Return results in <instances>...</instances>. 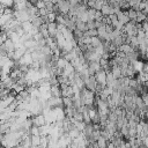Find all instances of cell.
Wrapping results in <instances>:
<instances>
[{"instance_id": "obj_1", "label": "cell", "mask_w": 148, "mask_h": 148, "mask_svg": "<svg viewBox=\"0 0 148 148\" xmlns=\"http://www.w3.org/2000/svg\"><path fill=\"white\" fill-rule=\"evenodd\" d=\"M57 6H58V9H59V13L62 15H67L68 12H70V8H71V4L68 3V0H59L57 3Z\"/></svg>"}, {"instance_id": "obj_2", "label": "cell", "mask_w": 148, "mask_h": 148, "mask_svg": "<svg viewBox=\"0 0 148 148\" xmlns=\"http://www.w3.org/2000/svg\"><path fill=\"white\" fill-rule=\"evenodd\" d=\"M106 71H104V70H101V71H98V72H96L95 73V79H96V81H97V83L98 84H102L103 87H106Z\"/></svg>"}, {"instance_id": "obj_3", "label": "cell", "mask_w": 148, "mask_h": 148, "mask_svg": "<svg viewBox=\"0 0 148 148\" xmlns=\"http://www.w3.org/2000/svg\"><path fill=\"white\" fill-rule=\"evenodd\" d=\"M48 31H49L50 37L56 38L57 34L59 33V29H58V23H57V22H50V23H48Z\"/></svg>"}, {"instance_id": "obj_4", "label": "cell", "mask_w": 148, "mask_h": 148, "mask_svg": "<svg viewBox=\"0 0 148 148\" xmlns=\"http://www.w3.org/2000/svg\"><path fill=\"white\" fill-rule=\"evenodd\" d=\"M33 122H34V125H35V126H38V127H42V126H44V125L48 124L46 118H45V116H44L43 113L37 115V116L34 118V119H33Z\"/></svg>"}, {"instance_id": "obj_5", "label": "cell", "mask_w": 148, "mask_h": 148, "mask_svg": "<svg viewBox=\"0 0 148 148\" xmlns=\"http://www.w3.org/2000/svg\"><path fill=\"white\" fill-rule=\"evenodd\" d=\"M101 12H102V14L104 16H109L111 14H115V8L111 5H109V4H104V6L102 7Z\"/></svg>"}, {"instance_id": "obj_6", "label": "cell", "mask_w": 148, "mask_h": 148, "mask_svg": "<svg viewBox=\"0 0 148 148\" xmlns=\"http://www.w3.org/2000/svg\"><path fill=\"white\" fill-rule=\"evenodd\" d=\"M111 72H112V74H113V76L118 80V79H122L123 78V72H122V68H121V66H118V65H116V66H112V68H111Z\"/></svg>"}, {"instance_id": "obj_7", "label": "cell", "mask_w": 148, "mask_h": 148, "mask_svg": "<svg viewBox=\"0 0 148 148\" xmlns=\"http://www.w3.org/2000/svg\"><path fill=\"white\" fill-rule=\"evenodd\" d=\"M132 65H133V67H134V70H135V72L138 73H140V72H142L143 71V67H145V64L141 62V60H135V62H133L132 63Z\"/></svg>"}, {"instance_id": "obj_8", "label": "cell", "mask_w": 148, "mask_h": 148, "mask_svg": "<svg viewBox=\"0 0 148 148\" xmlns=\"http://www.w3.org/2000/svg\"><path fill=\"white\" fill-rule=\"evenodd\" d=\"M127 15L130 17L131 21H137V16H138V11L133 9V8H130L127 9Z\"/></svg>"}, {"instance_id": "obj_9", "label": "cell", "mask_w": 148, "mask_h": 148, "mask_svg": "<svg viewBox=\"0 0 148 148\" xmlns=\"http://www.w3.org/2000/svg\"><path fill=\"white\" fill-rule=\"evenodd\" d=\"M145 21H147V15H146L145 13H142L141 11H138L137 22H139V23H142V22H145Z\"/></svg>"}, {"instance_id": "obj_10", "label": "cell", "mask_w": 148, "mask_h": 148, "mask_svg": "<svg viewBox=\"0 0 148 148\" xmlns=\"http://www.w3.org/2000/svg\"><path fill=\"white\" fill-rule=\"evenodd\" d=\"M95 15H96L95 8H88V17H89V20H95Z\"/></svg>"}, {"instance_id": "obj_11", "label": "cell", "mask_w": 148, "mask_h": 148, "mask_svg": "<svg viewBox=\"0 0 148 148\" xmlns=\"http://www.w3.org/2000/svg\"><path fill=\"white\" fill-rule=\"evenodd\" d=\"M116 1H117L118 4H119V5H122V4H124V3L126 1V0H116Z\"/></svg>"}, {"instance_id": "obj_12", "label": "cell", "mask_w": 148, "mask_h": 148, "mask_svg": "<svg viewBox=\"0 0 148 148\" xmlns=\"http://www.w3.org/2000/svg\"><path fill=\"white\" fill-rule=\"evenodd\" d=\"M145 1H148V0H145Z\"/></svg>"}]
</instances>
